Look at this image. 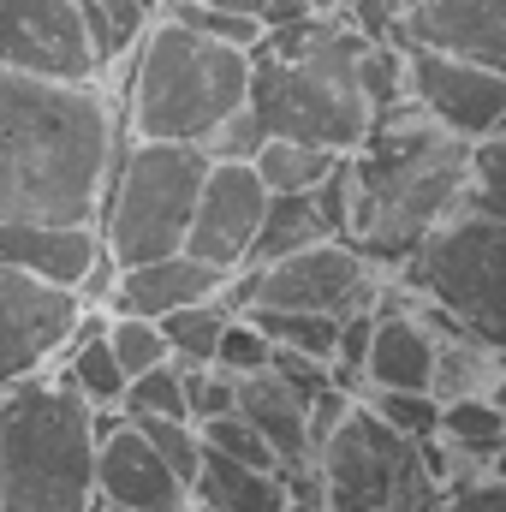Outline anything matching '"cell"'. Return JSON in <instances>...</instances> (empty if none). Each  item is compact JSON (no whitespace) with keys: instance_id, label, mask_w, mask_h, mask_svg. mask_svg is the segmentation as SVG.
Masks as SVG:
<instances>
[{"instance_id":"cell-1","label":"cell","mask_w":506,"mask_h":512,"mask_svg":"<svg viewBox=\"0 0 506 512\" xmlns=\"http://www.w3.org/2000/svg\"><path fill=\"white\" fill-rule=\"evenodd\" d=\"M126 137V114H114L96 78L0 66V227L96 221Z\"/></svg>"},{"instance_id":"cell-2","label":"cell","mask_w":506,"mask_h":512,"mask_svg":"<svg viewBox=\"0 0 506 512\" xmlns=\"http://www.w3.org/2000/svg\"><path fill=\"white\" fill-rule=\"evenodd\" d=\"M352 209L346 239L376 268H405L411 251L465 209L471 143L423 114L417 96H399L370 120V137L346 155Z\"/></svg>"},{"instance_id":"cell-3","label":"cell","mask_w":506,"mask_h":512,"mask_svg":"<svg viewBox=\"0 0 506 512\" xmlns=\"http://www.w3.org/2000/svg\"><path fill=\"white\" fill-rule=\"evenodd\" d=\"M364 48L370 36L340 6L262 30V42L251 48V102H245L262 137H304L352 155L376 120L358 78Z\"/></svg>"},{"instance_id":"cell-4","label":"cell","mask_w":506,"mask_h":512,"mask_svg":"<svg viewBox=\"0 0 506 512\" xmlns=\"http://www.w3.org/2000/svg\"><path fill=\"white\" fill-rule=\"evenodd\" d=\"M251 102V48L191 30L167 6L131 48L126 126L131 137L161 143H209Z\"/></svg>"},{"instance_id":"cell-5","label":"cell","mask_w":506,"mask_h":512,"mask_svg":"<svg viewBox=\"0 0 506 512\" xmlns=\"http://www.w3.org/2000/svg\"><path fill=\"white\" fill-rule=\"evenodd\" d=\"M0 507L96 512V405L60 376L0 393Z\"/></svg>"},{"instance_id":"cell-6","label":"cell","mask_w":506,"mask_h":512,"mask_svg":"<svg viewBox=\"0 0 506 512\" xmlns=\"http://www.w3.org/2000/svg\"><path fill=\"white\" fill-rule=\"evenodd\" d=\"M209 161L215 155L203 143L126 137V149L114 161V179H108V197H102V215H96L102 245L120 268L185 251L191 209H197Z\"/></svg>"},{"instance_id":"cell-7","label":"cell","mask_w":506,"mask_h":512,"mask_svg":"<svg viewBox=\"0 0 506 512\" xmlns=\"http://www.w3.org/2000/svg\"><path fill=\"white\" fill-rule=\"evenodd\" d=\"M405 286L423 292L459 334L483 340L506 364V215L459 209L405 262Z\"/></svg>"},{"instance_id":"cell-8","label":"cell","mask_w":506,"mask_h":512,"mask_svg":"<svg viewBox=\"0 0 506 512\" xmlns=\"http://www.w3.org/2000/svg\"><path fill=\"white\" fill-rule=\"evenodd\" d=\"M316 471L328 512H441L453 501L417 441L381 423L370 405H352V417L316 447Z\"/></svg>"},{"instance_id":"cell-9","label":"cell","mask_w":506,"mask_h":512,"mask_svg":"<svg viewBox=\"0 0 506 512\" xmlns=\"http://www.w3.org/2000/svg\"><path fill=\"white\" fill-rule=\"evenodd\" d=\"M227 298H239L245 310L268 304V310H328V316H358L381 304V274L376 262L358 251L352 239H316L298 251L274 256L262 268H239L227 280Z\"/></svg>"},{"instance_id":"cell-10","label":"cell","mask_w":506,"mask_h":512,"mask_svg":"<svg viewBox=\"0 0 506 512\" xmlns=\"http://www.w3.org/2000/svg\"><path fill=\"white\" fill-rule=\"evenodd\" d=\"M90 298L0 256V393L42 376L78 334Z\"/></svg>"},{"instance_id":"cell-11","label":"cell","mask_w":506,"mask_h":512,"mask_svg":"<svg viewBox=\"0 0 506 512\" xmlns=\"http://www.w3.org/2000/svg\"><path fill=\"white\" fill-rule=\"evenodd\" d=\"M268 221V185L251 161L239 155H215L209 173H203V191H197V209H191V233H185V251L221 274H239L251 268L256 233Z\"/></svg>"},{"instance_id":"cell-12","label":"cell","mask_w":506,"mask_h":512,"mask_svg":"<svg viewBox=\"0 0 506 512\" xmlns=\"http://www.w3.org/2000/svg\"><path fill=\"white\" fill-rule=\"evenodd\" d=\"M405 78H411V96L423 102L429 120L465 137V143H483L506 131V72L483 66V60H459V54H441V48H405Z\"/></svg>"},{"instance_id":"cell-13","label":"cell","mask_w":506,"mask_h":512,"mask_svg":"<svg viewBox=\"0 0 506 512\" xmlns=\"http://www.w3.org/2000/svg\"><path fill=\"white\" fill-rule=\"evenodd\" d=\"M0 66L36 78H102L84 0H0Z\"/></svg>"},{"instance_id":"cell-14","label":"cell","mask_w":506,"mask_h":512,"mask_svg":"<svg viewBox=\"0 0 506 512\" xmlns=\"http://www.w3.org/2000/svg\"><path fill=\"white\" fill-rule=\"evenodd\" d=\"M191 483L161 459V447L131 423L126 411H96V507L126 512H179Z\"/></svg>"},{"instance_id":"cell-15","label":"cell","mask_w":506,"mask_h":512,"mask_svg":"<svg viewBox=\"0 0 506 512\" xmlns=\"http://www.w3.org/2000/svg\"><path fill=\"white\" fill-rule=\"evenodd\" d=\"M399 48H441L506 72V0H411L393 30Z\"/></svg>"},{"instance_id":"cell-16","label":"cell","mask_w":506,"mask_h":512,"mask_svg":"<svg viewBox=\"0 0 506 512\" xmlns=\"http://www.w3.org/2000/svg\"><path fill=\"white\" fill-rule=\"evenodd\" d=\"M233 274L197 262L191 251H173V256H149V262H131L120 268L114 292H108V310H131V316H167V310H185V304H203L215 292H227Z\"/></svg>"},{"instance_id":"cell-17","label":"cell","mask_w":506,"mask_h":512,"mask_svg":"<svg viewBox=\"0 0 506 512\" xmlns=\"http://www.w3.org/2000/svg\"><path fill=\"white\" fill-rule=\"evenodd\" d=\"M0 256L30 268L36 280H54V286H72L84 292L96 262L108 256L102 245V227L96 221H78V227H54V221H18V227H0Z\"/></svg>"},{"instance_id":"cell-18","label":"cell","mask_w":506,"mask_h":512,"mask_svg":"<svg viewBox=\"0 0 506 512\" xmlns=\"http://www.w3.org/2000/svg\"><path fill=\"white\" fill-rule=\"evenodd\" d=\"M435 358H441L435 322L399 310V298H381L376 304V334H370V387L435 393Z\"/></svg>"},{"instance_id":"cell-19","label":"cell","mask_w":506,"mask_h":512,"mask_svg":"<svg viewBox=\"0 0 506 512\" xmlns=\"http://www.w3.org/2000/svg\"><path fill=\"white\" fill-rule=\"evenodd\" d=\"M239 411L251 417L256 429H262V441L274 447L280 477L316 465V441H310V393H298L280 370L239 376Z\"/></svg>"},{"instance_id":"cell-20","label":"cell","mask_w":506,"mask_h":512,"mask_svg":"<svg viewBox=\"0 0 506 512\" xmlns=\"http://www.w3.org/2000/svg\"><path fill=\"white\" fill-rule=\"evenodd\" d=\"M191 495L215 512H286L292 507V489H286L280 471L227 459V453H215V447H203V471H197Z\"/></svg>"},{"instance_id":"cell-21","label":"cell","mask_w":506,"mask_h":512,"mask_svg":"<svg viewBox=\"0 0 506 512\" xmlns=\"http://www.w3.org/2000/svg\"><path fill=\"white\" fill-rule=\"evenodd\" d=\"M60 382L78 387L96 411H114V405L126 399V370H120V358H114V346H108V322H102V316L90 322V310H84L72 346L60 352Z\"/></svg>"},{"instance_id":"cell-22","label":"cell","mask_w":506,"mask_h":512,"mask_svg":"<svg viewBox=\"0 0 506 512\" xmlns=\"http://www.w3.org/2000/svg\"><path fill=\"white\" fill-rule=\"evenodd\" d=\"M340 161H346L340 149H322V143H304V137H262L256 155H251V167L262 173L268 197H304V191H316Z\"/></svg>"},{"instance_id":"cell-23","label":"cell","mask_w":506,"mask_h":512,"mask_svg":"<svg viewBox=\"0 0 506 512\" xmlns=\"http://www.w3.org/2000/svg\"><path fill=\"white\" fill-rule=\"evenodd\" d=\"M441 435L459 459H495L506 447V411L489 393H465V399H441Z\"/></svg>"},{"instance_id":"cell-24","label":"cell","mask_w":506,"mask_h":512,"mask_svg":"<svg viewBox=\"0 0 506 512\" xmlns=\"http://www.w3.org/2000/svg\"><path fill=\"white\" fill-rule=\"evenodd\" d=\"M316 239H334L328 215L316 209V191H304V197H268V221H262V233H256L251 268L298 251V245H316Z\"/></svg>"},{"instance_id":"cell-25","label":"cell","mask_w":506,"mask_h":512,"mask_svg":"<svg viewBox=\"0 0 506 512\" xmlns=\"http://www.w3.org/2000/svg\"><path fill=\"white\" fill-rule=\"evenodd\" d=\"M245 316L268 334V346H274V352H304V358L334 364L340 316H328V310H268V304H256V310H245Z\"/></svg>"},{"instance_id":"cell-26","label":"cell","mask_w":506,"mask_h":512,"mask_svg":"<svg viewBox=\"0 0 506 512\" xmlns=\"http://www.w3.org/2000/svg\"><path fill=\"white\" fill-rule=\"evenodd\" d=\"M227 322H233V304H227V292H215L203 304L167 310L161 316V334H167V346H173L179 364H215V346H221Z\"/></svg>"},{"instance_id":"cell-27","label":"cell","mask_w":506,"mask_h":512,"mask_svg":"<svg viewBox=\"0 0 506 512\" xmlns=\"http://www.w3.org/2000/svg\"><path fill=\"white\" fill-rule=\"evenodd\" d=\"M155 12H161V0H84V30H90L96 66H114L120 54H131Z\"/></svg>"},{"instance_id":"cell-28","label":"cell","mask_w":506,"mask_h":512,"mask_svg":"<svg viewBox=\"0 0 506 512\" xmlns=\"http://www.w3.org/2000/svg\"><path fill=\"white\" fill-rule=\"evenodd\" d=\"M108 346H114V358H120L126 382L173 358V346H167L161 322H155V316H131V310H108Z\"/></svg>"},{"instance_id":"cell-29","label":"cell","mask_w":506,"mask_h":512,"mask_svg":"<svg viewBox=\"0 0 506 512\" xmlns=\"http://www.w3.org/2000/svg\"><path fill=\"white\" fill-rule=\"evenodd\" d=\"M120 411H126V417H191V411H185V364L167 358V364L131 376Z\"/></svg>"},{"instance_id":"cell-30","label":"cell","mask_w":506,"mask_h":512,"mask_svg":"<svg viewBox=\"0 0 506 512\" xmlns=\"http://www.w3.org/2000/svg\"><path fill=\"white\" fill-rule=\"evenodd\" d=\"M465 209L506 215V131L471 143V179H465Z\"/></svg>"},{"instance_id":"cell-31","label":"cell","mask_w":506,"mask_h":512,"mask_svg":"<svg viewBox=\"0 0 506 512\" xmlns=\"http://www.w3.org/2000/svg\"><path fill=\"white\" fill-rule=\"evenodd\" d=\"M167 12L173 18H185L191 30H203V36H221V42H233V48H256L262 42V18L256 12H233V6H209V0H167Z\"/></svg>"},{"instance_id":"cell-32","label":"cell","mask_w":506,"mask_h":512,"mask_svg":"<svg viewBox=\"0 0 506 512\" xmlns=\"http://www.w3.org/2000/svg\"><path fill=\"white\" fill-rule=\"evenodd\" d=\"M370 411H376L381 423H393L399 435H411V441H423V435H435V429H441V399H435V393L370 387Z\"/></svg>"},{"instance_id":"cell-33","label":"cell","mask_w":506,"mask_h":512,"mask_svg":"<svg viewBox=\"0 0 506 512\" xmlns=\"http://www.w3.org/2000/svg\"><path fill=\"white\" fill-rule=\"evenodd\" d=\"M155 447H161V459L185 477V483H197V471H203V429L191 423V417H131Z\"/></svg>"},{"instance_id":"cell-34","label":"cell","mask_w":506,"mask_h":512,"mask_svg":"<svg viewBox=\"0 0 506 512\" xmlns=\"http://www.w3.org/2000/svg\"><path fill=\"white\" fill-rule=\"evenodd\" d=\"M197 429H203V447H215V453H227V459H245V465H262V471H280L274 447L262 441V429H256L245 411L209 417V423H197Z\"/></svg>"},{"instance_id":"cell-35","label":"cell","mask_w":506,"mask_h":512,"mask_svg":"<svg viewBox=\"0 0 506 512\" xmlns=\"http://www.w3.org/2000/svg\"><path fill=\"white\" fill-rule=\"evenodd\" d=\"M185 411L191 423L239 411V376H227L221 364H185Z\"/></svg>"},{"instance_id":"cell-36","label":"cell","mask_w":506,"mask_h":512,"mask_svg":"<svg viewBox=\"0 0 506 512\" xmlns=\"http://www.w3.org/2000/svg\"><path fill=\"white\" fill-rule=\"evenodd\" d=\"M268 358H274L268 334L256 328L251 316H233L227 334H221V346H215V364H221L227 376H256V370H268Z\"/></svg>"},{"instance_id":"cell-37","label":"cell","mask_w":506,"mask_h":512,"mask_svg":"<svg viewBox=\"0 0 506 512\" xmlns=\"http://www.w3.org/2000/svg\"><path fill=\"white\" fill-rule=\"evenodd\" d=\"M453 512H506V477L453 483Z\"/></svg>"},{"instance_id":"cell-38","label":"cell","mask_w":506,"mask_h":512,"mask_svg":"<svg viewBox=\"0 0 506 512\" xmlns=\"http://www.w3.org/2000/svg\"><path fill=\"white\" fill-rule=\"evenodd\" d=\"M251 12L274 30V24H292V18H310V12H322L316 0H251Z\"/></svg>"},{"instance_id":"cell-39","label":"cell","mask_w":506,"mask_h":512,"mask_svg":"<svg viewBox=\"0 0 506 512\" xmlns=\"http://www.w3.org/2000/svg\"><path fill=\"white\" fill-rule=\"evenodd\" d=\"M489 477H506V447L495 453V459H489Z\"/></svg>"},{"instance_id":"cell-40","label":"cell","mask_w":506,"mask_h":512,"mask_svg":"<svg viewBox=\"0 0 506 512\" xmlns=\"http://www.w3.org/2000/svg\"><path fill=\"white\" fill-rule=\"evenodd\" d=\"M209 6H233V12H251V0H209Z\"/></svg>"},{"instance_id":"cell-41","label":"cell","mask_w":506,"mask_h":512,"mask_svg":"<svg viewBox=\"0 0 506 512\" xmlns=\"http://www.w3.org/2000/svg\"><path fill=\"white\" fill-rule=\"evenodd\" d=\"M316 6H322V12H334V6H346V0H316Z\"/></svg>"},{"instance_id":"cell-42","label":"cell","mask_w":506,"mask_h":512,"mask_svg":"<svg viewBox=\"0 0 506 512\" xmlns=\"http://www.w3.org/2000/svg\"><path fill=\"white\" fill-rule=\"evenodd\" d=\"M96 512H126V507H96Z\"/></svg>"},{"instance_id":"cell-43","label":"cell","mask_w":506,"mask_h":512,"mask_svg":"<svg viewBox=\"0 0 506 512\" xmlns=\"http://www.w3.org/2000/svg\"><path fill=\"white\" fill-rule=\"evenodd\" d=\"M441 512H447V507H441Z\"/></svg>"},{"instance_id":"cell-44","label":"cell","mask_w":506,"mask_h":512,"mask_svg":"<svg viewBox=\"0 0 506 512\" xmlns=\"http://www.w3.org/2000/svg\"><path fill=\"white\" fill-rule=\"evenodd\" d=\"M0 512H6V507H0Z\"/></svg>"}]
</instances>
